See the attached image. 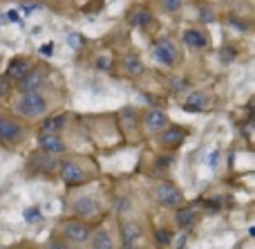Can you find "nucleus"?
<instances>
[{
  "mask_svg": "<svg viewBox=\"0 0 255 249\" xmlns=\"http://www.w3.org/2000/svg\"><path fill=\"white\" fill-rule=\"evenodd\" d=\"M47 110H49L47 97L40 90H36V92H22L16 101V112L22 115L25 119H38Z\"/></svg>",
  "mask_w": 255,
  "mask_h": 249,
  "instance_id": "f257e3e1",
  "label": "nucleus"
},
{
  "mask_svg": "<svg viewBox=\"0 0 255 249\" xmlns=\"http://www.w3.org/2000/svg\"><path fill=\"white\" fill-rule=\"evenodd\" d=\"M152 54H154V58H157V63H161L163 67H175L177 61H179V52H177L175 43H172L170 38H159L157 43H154Z\"/></svg>",
  "mask_w": 255,
  "mask_h": 249,
  "instance_id": "f03ea898",
  "label": "nucleus"
},
{
  "mask_svg": "<svg viewBox=\"0 0 255 249\" xmlns=\"http://www.w3.org/2000/svg\"><path fill=\"white\" fill-rule=\"evenodd\" d=\"M154 196H157V202L163 207H181L184 205V193L179 191V189L175 187V184L170 182H161L157 187V191H154Z\"/></svg>",
  "mask_w": 255,
  "mask_h": 249,
  "instance_id": "7ed1b4c3",
  "label": "nucleus"
},
{
  "mask_svg": "<svg viewBox=\"0 0 255 249\" xmlns=\"http://www.w3.org/2000/svg\"><path fill=\"white\" fill-rule=\"evenodd\" d=\"M121 238H124V247L126 249H141L143 247V229L139 223L128 220L121 225Z\"/></svg>",
  "mask_w": 255,
  "mask_h": 249,
  "instance_id": "20e7f679",
  "label": "nucleus"
},
{
  "mask_svg": "<svg viewBox=\"0 0 255 249\" xmlns=\"http://www.w3.org/2000/svg\"><path fill=\"white\" fill-rule=\"evenodd\" d=\"M63 236L70 243L83 245V243H88L90 238H92V232H90V227L85 223H81V220H70V223L63 225Z\"/></svg>",
  "mask_w": 255,
  "mask_h": 249,
  "instance_id": "39448f33",
  "label": "nucleus"
},
{
  "mask_svg": "<svg viewBox=\"0 0 255 249\" xmlns=\"http://www.w3.org/2000/svg\"><path fill=\"white\" fill-rule=\"evenodd\" d=\"M38 146H40V151L49 153V155H63V153L67 151L65 139H63L58 133H40Z\"/></svg>",
  "mask_w": 255,
  "mask_h": 249,
  "instance_id": "423d86ee",
  "label": "nucleus"
},
{
  "mask_svg": "<svg viewBox=\"0 0 255 249\" xmlns=\"http://www.w3.org/2000/svg\"><path fill=\"white\" fill-rule=\"evenodd\" d=\"M72 211H74V216H79V218H94V216L101 214V205H99V200L92 196H81L74 200Z\"/></svg>",
  "mask_w": 255,
  "mask_h": 249,
  "instance_id": "0eeeda50",
  "label": "nucleus"
},
{
  "mask_svg": "<svg viewBox=\"0 0 255 249\" xmlns=\"http://www.w3.org/2000/svg\"><path fill=\"white\" fill-rule=\"evenodd\" d=\"M22 126L18 121L9 119V117H0V142L4 144H16L22 139Z\"/></svg>",
  "mask_w": 255,
  "mask_h": 249,
  "instance_id": "6e6552de",
  "label": "nucleus"
},
{
  "mask_svg": "<svg viewBox=\"0 0 255 249\" xmlns=\"http://www.w3.org/2000/svg\"><path fill=\"white\" fill-rule=\"evenodd\" d=\"M168 128V115L159 108H152V110L145 112V130L148 133H161V130Z\"/></svg>",
  "mask_w": 255,
  "mask_h": 249,
  "instance_id": "1a4fd4ad",
  "label": "nucleus"
},
{
  "mask_svg": "<svg viewBox=\"0 0 255 249\" xmlns=\"http://www.w3.org/2000/svg\"><path fill=\"white\" fill-rule=\"evenodd\" d=\"M45 81H47V74H45L43 70H36L34 67L25 79L18 81V88H20L22 92H36V90H40L45 85Z\"/></svg>",
  "mask_w": 255,
  "mask_h": 249,
  "instance_id": "9d476101",
  "label": "nucleus"
},
{
  "mask_svg": "<svg viewBox=\"0 0 255 249\" xmlns=\"http://www.w3.org/2000/svg\"><path fill=\"white\" fill-rule=\"evenodd\" d=\"M61 178L67 184H83L85 182V171L76 162H63L61 166Z\"/></svg>",
  "mask_w": 255,
  "mask_h": 249,
  "instance_id": "9b49d317",
  "label": "nucleus"
},
{
  "mask_svg": "<svg viewBox=\"0 0 255 249\" xmlns=\"http://www.w3.org/2000/svg\"><path fill=\"white\" fill-rule=\"evenodd\" d=\"M31 70H34L31 61H27V58H13V61L9 63V67H7V76H9V81L18 83V81L25 79Z\"/></svg>",
  "mask_w": 255,
  "mask_h": 249,
  "instance_id": "f8f14e48",
  "label": "nucleus"
},
{
  "mask_svg": "<svg viewBox=\"0 0 255 249\" xmlns=\"http://www.w3.org/2000/svg\"><path fill=\"white\" fill-rule=\"evenodd\" d=\"M186 135L188 133L184 128H179V126H168L166 130H161V144L166 148H177V146H181Z\"/></svg>",
  "mask_w": 255,
  "mask_h": 249,
  "instance_id": "ddd939ff",
  "label": "nucleus"
},
{
  "mask_svg": "<svg viewBox=\"0 0 255 249\" xmlns=\"http://www.w3.org/2000/svg\"><path fill=\"white\" fill-rule=\"evenodd\" d=\"M181 40H184L190 49H204L208 45L206 34H204V31H199V29H186L184 36H181Z\"/></svg>",
  "mask_w": 255,
  "mask_h": 249,
  "instance_id": "4468645a",
  "label": "nucleus"
},
{
  "mask_svg": "<svg viewBox=\"0 0 255 249\" xmlns=\"http://www.w3.org/2000/svg\"><path fill=\"white\" fill-rule=\"evenodd\" d=\"M208 106V97L204 92H190V97L184 101V108L188 112H202Z\"/></svg>",
  "mask_w": 255,
  "mask_h": 249,
  "instance_id": "2eb2a0df",
  "label": "nucleus"
},
{
  "mask_svg": "<svg viewBox=\"0 0 255 249\" xmlns=\"http://www.w3.org/2000/svg\"><path fill=\"white\" fill-rule=\"evenodd\" d=\"M67 124V117L65 115H52L45 119L43 124V133H58V130H63Z\"/></svg>",
  "mask_w": 255,
  "mask_h": 249,
  "instance_id": "dca6fc26",
  "label": "nucleus"
},
{
  "mask_svg": "<svg viewBox=\"0 0 255 249\" xmlns=\"http://www.w3.org/2000/svg\"><path fill=\"white\" fill-rule=\"evenodd\" d=\"M195 218H197V214H195L193 207H186V209H179V211H177V225H179L181 229H184V227H190V225L195 223Z\"/></svg>",
  "mask_w": 255,
  "mask_h": 249,
  "instance_id": "f3484780",
  "label": "nucleus"
},
{
  "mask_svg": "<svg viewBox=\"0 0 255 249\" xmlns=\"http://www.w3.org/2000/svg\"><path fill=\"white\" fill-rule=\"evenodd\" d=\"M126 70H128L130 76H141L145 72V65L141 63L139 56H128L126 58Z\"/></svg>",
  "mask_w": 255,
  "mask_h": 249,
  "instance_id": "a211bd4d",
  "label": "nucleus"
},
{
  "mask_svg": "<svg viewBox=\"0 0 255 249\" xmlns=\"http://www.w3.org/2000/svg\"><path fill=\"white\" fill-rule=\"evenodd\" d=\"M31 164H36L38 171H52L54 169V155H49V153L43 151V155H36L34 160H31Z\"/></svg>",
  "mask_w": 255,
  "mask_h": 249,
  "instance_id": "6ab92c4d",
  "label": "nucleus"
},
{
  "mask_svg": "<svg viewBox=\"0 0 255 249\" xmlns=\"http://www.w3.org/2000/svg\"><path fill=\"white\" fill-rule=\"evenodd\" d=\"M103 247H115L112 245V236L106 232V229L92 236V249H103Z\"/></svg>",
  "mask_w": 255,
  "mask_h": 249,
  "instance_id": "aec40b11",
  "label": "nucleus"
},
{
  "mask_svg": "<svg viewBox=\"0 0 255 249\" xmlns=\"http://www.w3.org/2000/svg\"><path fill=\"white\" fill-rule=\"evenodd\" d=\"M132 22L139 25V27H145V25L152 22V13H150L148 9H136V11L132 13Z\"/></svg>",
  "mask_w": 255,
  "mask_h": 249,
  "instance_id": "412c9836",
  "label": "nucleus"
},
{
  "mask_svg": "<svg viewBox=\"0 0 255 249\" xmlns=\"http://www.w3.org/2000/svg\"><path fill=\"white\" fill-rule=\"evenodd\" d=\"M159 4H161L166 11H170V13H175V11H179L181 9V4H184V0H159Z\"/></svg>",
  "mask_w": 255,
  "mask_h": 249,
  "instance_id": "4be33fe9",
  "label": "nucleus"
},
{
  "mask_svg": "<svg viewBox=\"0 0 255 249\" xmlns=\"http://www.w3.org/2000/svg\"><path fill=\"white\" fill-rule=\"evenodd\" d=\"M157 243L161 247H168L172 243V234L168 232V229H159V232H157Z\"/></svg>",
  "mask_w": 255,
  "mask_h": 249,
  "instance_id": "5701e85b",
  "label": "nucleus"
},
{
  "mask_svg": "<svg viewBox=\"0 0 255 249\" xmlns=\"http://www.w3.org/2000/svg\"><path fill=\"white\" fill-rule=\"evenodd\" d=\"M67 45H70L72 49H79L81 45H83V40H81V34H74V31H70V34H67Z\"/></svg>",
  "mask_w": 255,
  "mask_h": 249,
  "instance_id": "b1692460",
  "label": "nucleus"
},
{
  "mask_svg": "<svg viewBox=\"0 0 255 249\" xmlns=\"http://www.w3.org/2000/svg\"><path fill=\"white\" fill-rule=\"evenodd\" d=\"M25 220H27V223H31V225H34V223H40V211L36 209V207L27 209V211H25Z\"/></svg>",
  "mask_w": 255,
  "mask_h": 249,
  "instance_id": "393cba45",
  "label": "nucleus"
},
{
  "mask_svg": "<svg viewBox=\"0 0 255 249\" xmlns=\"http://www.w3.org/2000/svg\"><path fill=\"white\" fill-rule=\"evenodd\" d=\"M222 63H231L235 61V49L233 47H222Z\"/></svg>",
  "mask_w": 255,
  "mask_h": 249,
  "instance_id": "a878e982",
  "label": "nucleus"
},
{
  "mask_svg": "<svg viewBox=\"0 0 255 249\" xmlns=\"http://www.w3.org/2000/svg\"><path fill=\"white\" fill-rule=\"evenodd\" d=\"M47 249H72L70 245H67L65 241H61V238H52L49 241V247Z\"/></svg>",
  "mask_w": 255,
  "mask_h": 249,
  "instance_id": "bb28decb",
  "label": "nucleus"
},
{
  "mask_svg": "<svg viewBox=\"0 0 255 249\" xmlns=\"http://www.w3.org/2000/svg\"><path fill=\"white\" fill-rule=\"evenodd\" d=\"M217 164H220V151H213L211 157H208V169L217 171Z\"/></svg>",
  "mask_w": 255,
  "mask_h": 249,
  "instance_id": "cd10ccee",
  "label": "nucleus"
},
{
  "mask_svg": "<svg viewBox=\"0 0 255 249\" xmlns=\"http://www.w3.org/2000/svg\"><path fill=\"white\" fill-rule=\"evenodd\" d=\"M199 16L204 18V22H213V18H215V16H213V11H211V9H206V7H202V9H199Z\"/></svg>",
  "mask_w": 255,
  "mask_h": 249,
  "instance_id": "c85d7f7f",
  "label": "nucleus"
},
{
  "mask_svg": "<svg viewBox=\"0 0 255 249\" xmlns=\"http://www.w3.org/2000/svg\"><path fill=\"white\" fill-rule=\"evenodd\" d=\"M7 90H9V76L4 74L0 76V94H7Z\"/></svg>",
  "mask_w": 255,
  "mask_h": 249,
  "instance_id": "c756f323",
  "label": "nucleus"
},
{
  "mask_svg": "<svg viewBox=\"0 0 255 249\" xmlns=\"http://www.w3.org/2000/svg\"><path fill=\"white\" fill-rule=\"evenodd\" d=\"M124 119L130 121V126H134V112H132V108H126L124 110Z\"/></svg>",
  "mask_w": 255,
  "mask_h": 249,
  "instance_id": "7c9ffc66",
  "label": "nucleus"
},
{
  "mask_svg": "<svg viewBox=\"0 0 255 249\" xmlns=\"http://www.w3.org/2000/svg\"><path fill=\"white\" fill-rule=\"evenodd\" d=\"M7 16H9V18H11V20H16V22H18V11H9V13H7Z\"/></svg>",
  "mask_w": 255,
  "mask_h": 249,
  "instance_id": "2f4dec72",
  "label": "nucleus"
},
{
  "mask_svg": "<svg viewBox=\"0 0 255 249\" xmlns=\"http://www.w3.org/2000/svg\"><path fill=\"white\" fill-rule=\"evenodd\" d=\"M251 117H253V121H255V108H253V112H251Z\"/></svg>",
  "mask_w": 255,
  "mask_h": 249,
  "instance_id": "473e14b6",
  "label": "nucleus"
},
{
  "mask_svg": "<svg viewBox=\"0 0 255 249\" xmlns=\"http://www.w3.org/2000/svg\"><path fill=\"white\" fill-rule=\"evenodd\" d=\"M103 249H115V247H103Z\"/></svg>",
  "mask_w": 255,
  "mask_h": 249,
  "instance_id": "72a5a7b5",
  "label": "nucleus"
},
{
  "mask_svg": "<svg viewBox=\"0 0 255 249\" xmlns=\"http://www.w3.org/2000/svg\"><path fill=\"white\" fill-rule=\"evenodd\" d=\"M0 22H2V16H0Z\"/></svg>",
  "mask_w": 255,
  "mask_h": 249,
  "instance_id": "f704fd0d",
  "label": "nucleus"
}]
</instances>
